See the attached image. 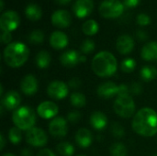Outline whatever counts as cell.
I'll return each mask as SVG.
<instances>
[{"label":"cell","instance_id":"cell-27","mask_svg":"<svg viewBox=\"0 0 157 156\" xmlns=\"http://www.w3.org/2000/svg\"><path fill=\"white\" fill-rule=\"evenodd\" d=\"M83 32L87 36H93L98 31V24L94 19H87L82 25Z\"/></svg>","mask_w":157,"mask_h":156},{"label":"cell","instance_id":"cell-17","mask_svg":"<svg viewBox=\"0 0 157 156\" xmlns=\"http://www.w3.org/2000/svg\"><path fill=\"white\" fill-rule=\"evenodd\" d=\"M97 93L99 97L104 99H109L118 97V86L111 81H107L98 86L97 89Z\"/></svg>","mask_w":157,"mask_h":156},{"label":"cell","instance_id":"cell-11","mask_svg":"<svg viewBox=\"0 0 157 156\" xmlns=\"http://www.w3.org/2000/svg\"><path fill=\"white\" fill-rule=\"evenodd\" d=\"M59 112L58 106L52 102V101H42L39 104L37 108V113L38 115L44 120H50L56 118L57 114Z\"/></svg>","mask_w":157,"mask_h":156},{"label":"cell","instance_id":"cell-2","mask_svg":"<svg viewBox=\"0 0 157 156\" xmlns=\"http://www.w3.org/2000/svg\"><path fill=\"white\" fill-rule=\"evenodd\" d=\"M94 74L101 78H108L115 74L118 69V62L116 57L108 51L98 52L91 63Z\"/></svg>","mask_w":157,"mask_h":156},{"label":"cell","instance_id":"cell-18","mask_svg":"<svg viewBox=\"0 0 157 156\" xmlns=\"http://www.w3.org/2000/svg\"><path fill=\"white\" fill-rule=\"evenodd\" d=\"M80 57L81 54L77 51L69 50L62 53V55L60 56V62L63 66L72 68L80 63Z\"/></svg>","mask_w":157,"mask_h":156},{"label":"cell","instance_id":"cell-19","mask_svg":"<svg viewBox=\"0 0 157 156\" xmlns=\"http://www.w3.org/2000/svg\"><path fill=\"white\" fill-rule=\"evenodd\" d=\"M75 140L76 144L81 147L82 149H86L88 148L93 142V135L91 131L86 128L79 129L75 136Z\"/></svg>","mask_w":157,"mask_h":156},{"label":"cell","instance_id":"cell-13","mask_svg":"<svg viewBox=\"0 0 157 156\" xmlns=\"http://www.w3.org/2000/svg\"><path fill=\"white\" fill-rule=\"evenodd\" d=\"M1 98V106L6 110H16L21 103V97L15 90L6 92Z\"/></svg>","mask_w":157,"mask_h":156},{"label":"cell","instance_id":"cell-28","mask_svg":"<svg viewBox=\"0 0 157 156\" xmlns=\"http://www.w3.org/2000/svg\"><path fill=\"white\" fill-rule=\"evenodd\" d=\"M70 102H71V105L75 108H83L86 104V98L83 93L74 92L71 94Z\"/></svg>","mask_w":157,"mask_h":156},{"label":"cell","instance_id":"cell-24","mask_svg":"<svg viewBox=\"0 0 157 156\" xmlns=\"http://www.w3.org/2000/svg\"><path fill=\"white\" fill-rule=\"evenodd\" d=\"M140 76L142 80L151 82L157 77V69L153 65H144L140 71Z\"/></svg>","mask_w":157,"mask_h":156},{"label":"cell","instance_id":"cell-40","mask_svg":"<svg viewBox=\"0 0 157 156\" xmlns=\"http://www.w3.org/2000/svg\"><path fill=\"white\" fill-rule=\"evenodd\" d=\"M81 80L77 77H74L69 80L68 82V86L72 89H78L81 86Z\"/></svg>","mask_w":157,"mask_h":156},{"label":"cell","instance_id":"cell-20","mask_svg":"<svg viewBox=\"0 0 157 156\" xmlns=\"http://www.w3.org/2000/svg\"><path fill=\"white\" fill-rule=\"evenodd\" d=\"M50 45L55 50H62L68 45L67 35L60 30H55L50 35Z\"/></svg>","mask_w":157,"mask_h":156},{"label":"cell","instance_id":"cell-26","mask_svg":"<svg viewBox=\"0 0 157 156\" xmlns=\"http://www.w3.org/2000/svg\"><path fill=\"white\" fill-rule=\"evenodd\" d=\"M56 152L61 156H73L75 154V148L68 142H61L56 146Z\"/></svg>","mask_w":157,"mask_h":156},{"label":"cell","instance_id":"cell-10","mask_svg":"<svg viewBox=\"0 0 157 156\" xmlns=\"http://www.w3.org/2000/svg\"><path fill=\"white\" fill-rule=\"evenodd\" d=\"M49 132L55 138L65 137L68 132L67 120L61 116L52 119L49 124Z\"/></svg>","mask_w":157,"mask_h":156},{"label":"cell","instance_id":"cell-42","mask_svg":"<svg viewBox=\"0 0 157 156\" xmlns=\"http://www.w3.org/2000/svg\"><path fill=\"white\" fill-rule=\"evenodd\" d=\"M36 156H56L55 154L51 151L50 149H47V148H44V149H41L38 152L37 155Z\"/></svg>","mask_w":157,"mask_h":156},{"label":"cell","instance_id":"cell-44","mask_svg":"<svg viewBox=\"0 0 157 156\" xmlns=\"http://www.w3.org/2000/svg\"><path fill=\"white\" fill-rule=\"evenodd\" d=\"M21 156H33V153L29 148H24L21 153H20Z\"/></svg>","mask_w":157,"mask_h":156},{"label":"cell","instance_id":"cell-51","mask_svg":"<svg viewBox=\"0 0 157 156\" xmlns=\"http://www.w3.org/2000/svg\"><path fill=\"white\" fill-rule=\"evenodd\" d=\"M153 156H157V154H155V155H153Z\"/></svg>","mask_w":157,"mask_h":156},{"label":"cell","instance_id":"cell-6","mask_svg":"<svg viewBox=\"0 0 157 156\" xmlns=\"http://www.w3.org/2000/svg\"><path fill=\"white\" fill-rule=\"evenodd\" d=\"M124 7L125 6L121 0H103L99 5L98 10L103 17L114 18L123 13Z\"/></svg>","mask_w":157,"mask_h":156},{"label":"cell","instance_id":"cell-34","mask_svg":"<svg viewBox=\"0 0 157 156\" xmlns=\"http://www.w3.org/2000/svg\"><path fill=\"white\" fill-rule=\"evenodd\" d=\"M110 131L112 132V135L116 138H121L125 135V131H124L123 126L118 122H114L112 124Z\"/></svg>","mask_w":157,"mask_h":156},{"label":"cell","instance_id":"cell-41","mask_svg":"<svg viewBox=\"0 0 157 156\" xmlns=\"http://www.w3.org/2000/svg\"><path fill=\"white\" fill-rule=\"evenodd\" d=\"M136 37L139 40L144 41V40H146L148 39V34L146 31H144L143 29H138L136 31Z\"/></svg>","mask_w":157,"mask_h":156},{"label":"cell","instance_id":"cell-15","mask_svg":"<svg viewBox=\"0 0 157 156\" xmlns=\"http://www.w3.org/2000/svg\"><path fill=\"white\" fill-rule=\"evenodd\" d=\"M134 48V40L132 36L128 34H122L119 36L116 41V49L121 54H129Z\"/></svg>","mask_w":157,"mask_h":156},{"label":"cell","instance_id":"cell-39","mask_svg":"<svg viewBox=\"0 0 157 156\" xmlns=\"http://www.w3.org/2000/svg\"><path fill=\"white\" fill-rule=\"evenodd\" d=\"M0 40H1V42L2 43L8 45L9 43H11L10 41L12 40L11 32H9V31H2L1 36H0Z\"/></svg>","mask_w":157,"mask_h":156},{"label":"cell","instance_id":"cell-49","mask_svg":"<svg viewBox=\"0 0 157 156\" xmlns=\"http://www.w3.org/2000/svg\"><path fill=\"white\" fill-rule=\"evenodd\" d=\"M2 156H15L13 154H11V153H6V154H4Z\"/></svg>","mask_w":157,"mask_h":156},{"label":"cell","instance_id":"cell-48","mask_svg":"<svg viewBox=\"0 0 157 156\" xmlns=\"http://www.w3.org/2000/svg\"><path fill=\"white\" fill-rule=\"evenodd\" d=\"M4 9V0H0V10L3 11Z\"/></svg>","mask_w":157,"mask_h":156},{"label":"cell","instance_id":"cell-43","mask_svg":"<svg viewBox=\"0 0 157 156\" xmlns=\"http://www.w3.org/2000/svg\"><path fill=\"white\" fill-rule=\"evenodd\" d=\"M140 2L141 0H123V5L127 7H134Z\"/></svg>","mask_w":157,"mask_h":156},{"label":"cell","instance_id":"cell-16","mask_svg":"<svg viewBox=\"0 0 157 156\" xmlns=\"http://www.w3.org/2000/svg\"><path fill=\"white\" fill-rule=\"evenodd\" d=\"M39 84L33 74H27L20 82V90L27 96H32L38 91Z\"/></svg>","mask_w":157,"mask_h":156},{"label":"cell","instance_id":"cell-45","mask_svg":"<svg viewBox=\"0 0 157 156\" xmlns=\"http://www.w3.org/2000/svg\"><path fill=\"white\" fill-rule=\"evenodd\" d=\"M0 143H1V144H0V150L3 151V149H4V147H5V143H6V142H5V137H4V134H3V133L0 134Z\"/></svg>","mask_w":157,"mask_h":156},{"label":"cell","instance_id":"cell-36","mask_svg":"<svg viewBox=\"0 0 157 156\" xmlns=\"http://www.w3.org/2000/svg\"><path fill=\"white\" fill-rule=\"evenodd\" d=\"M82 115L78 110H72L67 115V120L71 123H76L80 120Z\"/></svg>","mask_w":157,"mask_h":156},{"label":"cell","instance_id":"cell-5","mask_svg":"<svg viewBox=\"0 0 157 156\" xmlns=\"http://www.w3.org/2000/svg\"><path fill=\"white\" fill-rule=\"evenodd\" d=\"M113 109L118 116L129 119L135 115L136 106L131 96L117 97L113 104Z\"/></svg>","mask_w":157,"mask_h":156},{"label":"cell","instance_id":"cell-22","mask_svg":"<svg viewBox=\"0 0 157 156\" xmlns=\"http://www.w3.org/2000/svg\"><path fill=\"white\" fill-rule=\"evenodd\" d=\"M90 125L97 131H102L108 126V118L101 111H94L89 119Z\"/></svg>","mask_w":157,"mask_h":156},{"label":"cell","instance_id":"cell-8","mask_svg":"<svg viewBox=\"0 0 157 156\" xmlns=\"http://www.w3.org/2000/svg\"><path fill=\"white\" fill-rule=\"evenodd\" d=\"M26 142L33 147H43L48 143V136L46 132L40 128L33 127L29 130L25 135Z\"/></svg>","mask_w":157,"mask_h":156},{"label":"cell","instance_id":"cell-14","mask_svg":"<svg viewBox=\"0 0 157 156\" xmlns=\"http://www.w3.org/2000/svg\"><path fill=\"white\" fill-rule=\"evenodd\" d=\"M94 8L93 0H75L73 5V11L77 17H86Z\"/></svg>","mask_w":157,"mask_h":156},{"label":"cell","instance_id":"cell-47","mask_svg":"<svg viewBox=\"0 0 157 156\" xmlns=\"http://www.w3.org/2000/svg\"><path fill=\"white\" fill-rule=\"evenodd\" d=\"M86 57L85 55H82V54H81V57H80V63H85V62H86Z\"/></svg>","mask_w":157,"mask_h":156},{"label":"cell","instance_id":"cell-33","mask_svg":"<svg viewBox=\"0 0 157 156\" xmlns=\"http://www.w3.org/2000/svg\"><path fill=\"white\" fill-rule=\"evenodd\" d=\"M95 48H96V44H95L94 40H92L90 39L85 40L82 42V44L80 45V50L84 54L91 53L95 50Z\"/></svg>","mask_w":157,"mask_h":156},{"label":"cell","instance_id":"cell-46","mask_svg":"<svg viewBox=\"0 0 157 156\" xmlns=\"http://www.w3.org/2000/svg\"><path fill=\"white\" fill-rule=\"evenodd\" d=\"M71 0H55V2L59 5H65L67 4L68 2H70Z\"/></svg>","mask_w":157,"mask_h":156},{"label":"cell","instance_id":"cell-32","mask_svg":"<svg viewBox=\"0 0 157 156\" xmlns=\"http://www.w3.org/2000/svg\"><path fill=\"white\" fill-rule=\"evenodd\" d=\"M28 40L32 44H40L44 40V33L40 29H34L29 33Z\"/></svg>","mask_w":157,"mask_h":156},{"label":"cell","instance_id":"cell-12","mask_svg":"<svg viewBox=\"0 0 157 156\" xmlns=\"http://www.w3.org/2000/svg\"><path fill=\"white\" fill-rule=\"evenodd\" d=\"M51 21L52 25L59 29L67 28L72 21V17L67 10L58 9L55 10L51 16Z\"/></svg>","mask_w":157,"mask_h":156},{"label":"cell","instance_id":"cell-7","mask_svg":"<svg viewBox=\"0 0 157 156\" xmlns=\"http://www.w3.org/2000/svg\"><path fill=\"white\" fill-rule=\"evenodd\" d=\"M20 23L18 14L14 10H6L0 17V29L2 31H13Z\"/></svg>","mask_w":157,"mask_h":156},{"label":"cell","instance_id":"cell-23","mask_svg":"<svg viewBox=\"0 0 157 156\" xmlns=\"http://www.w3.org/2000/svg\"><path fill=\"white\" fill-rule=\"evenodd\" d=\"M25 14L29 19H30L32 21H36L41 17L42 11L39 5H37L35 3H29L27 5V6L25 8Z\"/></svg>","mask_w":157,"mask_h":156},{"label":"cell","instance_id":"cell-38","mask_svg":"<svg viewBox=\"0 0 157 156\" xmlns=\"http://www.w3.org/2000/svg\"><path fill=\"white\" fill-rule=\"evenodd\" d=\"M130 91H131V94H133V95H140L142 94L143 92V86L140 83L138 82H135V83H132L130 86Z\"/></svg>","mask_w":157,"mask_h":156},{"label":"cell","instance_id":"cell-30","mask_svg":"<svg viewBox=\"0 0 157 156\" xmlns=\"http://www.w3.org/2000/svg\"><path fill=\"white\" fill-rule=\"evenodd\" d=\"M22 139V134H21V130L17 128L16 126L12 127L9 131H8V140L12 144H18L20 143Z\"/></svg>","mask_w":157,"mask_h":156},{"label":"cell","instance_id":"cell-29","mask_svg":"<svg viewBox=\"0 0 157 156\" xmlns=\"http://www.w3.org/2000/svg\"><path fill=\"white\" fill-rule=\"evenodd\" d=\"M111 156H127L128 151L126 146L121 143H115L109 149Z\"/></svg>","mask_w":157,"mask_h":156},{"label":"cell","instance_id":"cell-4","mask_svg":"<svg viewBox=\"0 0 157 156\" xmlns=\"http://www.w3.org/2000/svg\"><path fill=\"white\" fill-rule=\"evenodd\" d=\"M12 122L19 130L28 131L36 123V114L29 107H19L12 113Z\"/></svg>","mask_w":157,"mask_h":156},{"label":"cell","instance_id":"cell-3","mask_svg":"<svg viewBox=\"0 0 157 156\" xmlns=\"http://www.w3.org/2000/svg\"><path fill=\"white\" fill-rule=\"evenodd\" d=\"M29 56L28 46L22 42L15 41L6 45L3 51L4 61L6 65L11 68H18L22 66Z\"/></svg>","mask_w":157,"mask_h":156},{"label":"cell","instance_id":"cell-31","mask_svg":"<svg viewBox=\"0 0 157 156\" xmlns=\"http://www.w3.org/2000/svg\"><path fill=\"white\" fill-rule=\"evenodd\" d=\"M136 68V62L133 58H126L121 63V69L123 73L130 74Z\"/></svg>","mask_w":157,"mask_h":156},{"label":"cell","instance_id":"cell-35","mask_svg":"<svg viewBox=\"0 0 157 156\" xmlns=\"http://www.w3.org/2000/svg\"><path fill=\"white\" fill-rule=\"evenodd\" d=\"M136 21L140 26H147L151 22V17L145 13H139L136 17Z\"/></svg>","mask_w":157,"mask_h":156},{"label":"cell","instance_id":"cell-21","mask_svg":"<svg viewBox=\"0 0 157 156\" xmlns=\"http://www.w3.org/2000/svg\"><path fill=\"white\" fill-rule=\"evenodd\" d=\"M141 57L147 62L157 61V41L153 40L145 43L142 48Z\"/></svg>","mask_w":157,"mask_h":156},{"label":"cell","instance_id":"cell-37","mask_svg":"<svg viewBox=\"0 0 157 156\" xmlns=\"http://www.w3.org/2000/svg\"><path fill=\"white\" fill-rule=\"evenodd\" d=\"M124 96H131L130 86L127 85H119L118 86V97H124Z\"/></svg>","mask_w":157,"mask_h":156},{"label":"cell","instance_id":"cell-9","mask_svg":"<svg viewBox=\"0 0 157 156\" xmlns=\"http://www.w3.org/2000/svg\"><path fill=\"white\" fill-rule=\"evenodd\" d=\"M68 87V85L64 82L61 80H54L49 84L47 87V94L52 99L62 100L67 97L69 92Z\"/></svg>","mask_w":157,"mask_h":156},{"label":"cell","instance_id":"cell-25","mask_svg":"<svg viewBox=\"0 0 157 156\" xmlns=\"http://www.w3.org/2000/svg\"><path fill=\"white\" fill-rule=\"evenodd\" d=\"M52 58L50 53L47 51H40L37 53L36 58H35V62L37 66L40 69H45L47 68L50 63H51Z\"/></svg>","mask_w":157,"mask_h":156},{"label":"cell","instance_id":"cell-50","mask_svg":"<svg viewBox=\"0 0 157 156\" xmlns=\"http://www.w3.org/2000/svg\"><path fill=\"white\" fill-rule=\"evenodd\" d=\"M76 156H86V155H84V154H78V155H76Z\"/></svg>","mask_w":157,"mask_h":156},{"label":"cell","instance_id":"cell-1","mask_svg":"<svg viewBox=\"0 0 157 156\" xmlns=\"http://www.w3.org/2000/svg\"><path fill=\"white\" fill-rule=\"evenodd\" d=\"M132 127L143 137H153L157 133V112L151 108H143L133 116Z\"/></svg>","mask_w":157,"mask_h":156}]
</instances>
